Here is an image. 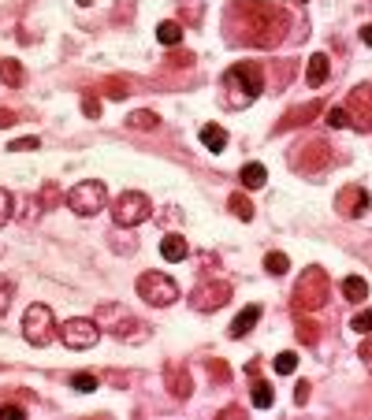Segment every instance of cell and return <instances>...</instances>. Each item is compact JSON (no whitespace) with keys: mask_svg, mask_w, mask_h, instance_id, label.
I'll return each mask as SVG.
<instances>
[{"mask_svg":"<svg viewBox=\"0 0 372 420\" xmlns=\"http://www.w3.org/2000/svg\"><path fill=\"white\" fill-rule=\"evenodd\" d=\"M287 26L290 15L272 0H231L228 4V30L257 49H276L287 38Z\"/></svg>","mask_w":372,"mask_h":420,"instance_id":"obj_1","label":"cell"},{"mask_svg":"<svg viewBox=\"0 0 372 420\" xmlns=\"http://www.w3.org/2000/svg\"><path fill=\"white\" fill-rule=\"evenodd\" d=\"M265 86V71L261 63H231L228 75H223V93H228V104L231 108H242V104H253Z\"/></svg>","mask_w":372,"mask_h":420,"instance_id":"obj_2","label":"cell"},{"mask_svg":"<svg viewBox=\"0 0 372 420\" xmlns=\"http://www.w3.org/2000/svg\"><path fill=\"white\" fill-rule=\"evenodd\" d=\"M331 298V279L324 268H305L302 279L294 283V309L298 313H316V309H324V301Z\"/></svg>","mask_w":372,"mask_h":420,"instance_id":"obj_3","label":"cell"},{"mask_svg":"<svg viewBox=\"0 0 372 420\" xmlns=\"http://www.w3.org/2000/svg\"><path fill=\"white\" fill-rule=\"evenodd\" d=\"M153 216V201L142 194V190H127L112 201V220L120 227H138Z\"/></svg>","mask_w":372,"mask_h":420,"instance_id":"obj_4","label":"cell"},{"mask_svg":"<svg viewBox=\"0 0 372 420\" xmlns=\"http://www.w3.org/2000/svg\"><path fill=\"white\" fill-rule=\"evenodd\" d=\"M67 205H71V212H78V216H97V212L108 205L105 182L89 179V182H78V186H71V190H67Z\"/></svg>","mask_w":372,"mask_h":420,"instance_id":"obj_5","label":"cell"},{"mask_svg":"<svg viewBox=\"0 0 372 420\" xmlns=\"http://www.w3.org/2000/svg\"><path fill=\"white\" fill-rule=\"evenodd\" d=\"M138 294L142 301H149V305H171V301H179V287L175 279L164 276V272H142L138 276Z\"/></svg>","mask_w":372,"mask_h":420,"instance_id":"obj_6","label":"cell"},{"mask_svg":"<svg viewBox=\"0 0 372 420\" xmlns=\"http://www.w3.org/2000/svg\"><path fill=\"white\" fill-rule=\"evenodd\" d=\"M52 331H56V320H52V309L49 305H30L23 313V335L30 346H49Z\"/></svg>","mask_w":372,"mask_h":420,"instance_id":"obj_7","label":"cell"},{"mask_svg":"<svg viewBox=\"0 0 372 420\" xmlns=\"http://www.w3.org/2000/svg\"><path fill=\"white\" fill-rule=\"evenodd\" d=\"M60 339L67 350H94L97 339H101V327H97V320H86V316H75V320L60 324L56 327Z\"/></svg>","mask_w":372,"mask_h":420,"instance_id":"obj_8","label":"cell"},{"mask_svg":"<svg viewBox=\"0 0 372 420\" xmlns=\"http://www.w3.org/2000/svg\"><path fill=\"white\" fill-rule=\"evenodd\" d=\"M290 164H294V171H320L331 164V145L324 138H313L305 145H298L294 157H290Z\"/></svg>","mask_w":372,"mask_h":420,"instance_id":"obj_9","label":"cell"},{"mask_svg":"<svg viewBox=\"0 0 372 420\" xmlns=\"http://www.w3.org/2000/svg\"><path fill=\"white\" fill-rule=\"evenodd\" d=\"M228 301H231V283H216V279L201 283V287L190 294V305H194L197 313H216V309H223Z\"/></svg>","mask_w":372,"mask_h":420,"instance_id":"obj_10","label":"cell"},{"mask_svg":"<svg viewBox=\"0 0 372 420\" xmlns=\"http://www.w3.org/2000/svg\"><path fill=\"white\" fill-rule=\"evenodd\" d=\"M347 115L358 131H372V86H358L347 97Z\"/></svg>","mask_w":372,"mask_h":420,"instance_id":"obj_11","label":"cell"},{"mask_svg":"<svg viewBox=\"0 0 372 420\" xmlns=\"http://www.w3.org/2000/svg\"><path fill=\"white\" fill-rule=\"evenodd\" d=\"M335 205H339L342 216L358 220V216H365V208H369V190L365 186H347L339 197H335Z\"/></svg>","mask_w":372,"mask_h":420,"instance_id":"obj_12","label":"cell"},{"mask_svg":"<svg viewBox=\"0 0 372 420\" xmlns=\"http://www.w3.org/2000/svg\"><path fill=\"white\" fill-rule=\"evenodd\" d=\"M164 387L175 398H190V395H194V379H190V372L179 361H168L164 364Z\"/></svg>","mask_w":372,"mask_h":420,"instance_id":"obj_13","label":"cell"},{"mask_svg":"<svg viewBox=\"0 0 372 420\" xmlns=\"http://www.w3.org/2000/svg\"><path fill=\"white\" fill-rule=\"evenodd\" d=\"M257 320H261V305H246V309H242V313L231 320V339H246Z\"/></svg>","mask_w":372,"mask_h":420,"instance_id":"obj_14","label":"cell"},{"mask_svg":"<svg viewBox=\"0 0 372 420\" xmlns=\"http://www.w3.org/2000/svg\"><path fill=\"white\" fill-rule=\"evenodd\" d=\"M328 75H331V63H328V56L324 52H316V56H309V67H305V82L316 89V86H324L328 82Z\"/></svg>","mask_w":372,"mask_h":420,"instance_id":"obj_15","label":"cell"},{"mask_svg":"<svg viewBox=\"0 0 372 420\" xmlns=\"http://www.w3.org/2000/svg\"><path fill=\"white\" fill-rule=\"evenodd\" d=\"M316 112H320V104H316V100H313V104H302V108H294V112H287L283 120L276 123V131H290V126H302V123H309Z\"/></svg>","mask_w":372,"mask_h":420,"instance_id":"obj_16","label":"cell"},{"mask_svg":"<svg viewBox=\"0 0 372 420\" xmlns=\"http://www.w3.org/2000/svg\"><path fill=\"white\" fill-rule=\"evenodd\" d=\"M186 253H190V245L183 234H168L164 242H160V257L171 261V264H179V261H186Z\"/></svg>","mask_w":372,"mask_h":420,"instance_id":"obj_17","label":"cell"},{"mask_svg":"<svg viewBox=\"0 0 372 420\" xmlns=\"http://www.w3.org/2000/svg\"><path fill=\"white\" fill-rule=\"evenodd\" d=\"M201 145L208 153H220L223 145H228V131H223V126H212V123L201 126Z\"/></svg>","mask_w":372,"mask_h":420,"instance_id":"obj_18","label":"cell"},{"mask_svg":"<svg viewBox=\"0 0 372 420\" xmlns=\"http://www.w3.org/2000/svg\"><path fill=\"white\" fill-rule=\"evenodd\" d=\"M23 63L19 60H0V82L4 86H23Z\"/></svg>","mask_w":372,"mask_h":420,"instance_id":"obj_19","label":"cell"},{"mask_svg":"<svg viewBox=\"0 0 372 420\" xmlns=\"http://www.w3.org/2000/svg\"><path fill=\"white\" fill-rule=\"evenodd\" d=\"M242 182H246V190H261L268 182L265 164H246V168H242Z\"/></svg>","mask_w":372,"mask_h":420,"instance_id":"obj_20","label":"cell"},{"mask_svg":"<svg viewBox=\"0 0 372 420\" xmlns=\"http://www.w3.org/2000/svg\"><path fill=\"white\" fill-rule=\"evenodd\" d=\"M157 41H160V45H168V49H175V45L183 41V26L171 23V19H168V23H160V26H157Z\"/></svg>","mask_w":372,"mask_h":420,"instance_id":"obj_21","label":"cell"},{"mask_svg":"<svg viewBox=\"0 0 372 420\" xmlns=\"http://www.w3.org/2000/svg\"><path fill=\"white\" fill-rule=\"evenodd\" d=\"M342 294H347L350 301H365L369 298V283L361 276H347L342 279Z\"/></svg>","mask_w":372,"mask_h":420,"instance_id":"obj_22","label":"cell"},{"mask_svg":"<svg viewBox=\"0 0 372 420\" xmlns=\"http://www.w3.org/2000/svg\"><path fill=\"white\" fill-rule=\"evenodd\" d=\"M287 268H290V257H287V253H279V250L265 253V272H268V276H283Z\"/></svg>","mask_w":372,"mask_h":420,"instance_id":"obj_23","label":"cell"},{"mask_svg":"<svg viewBox=\"0 0 372 420\" xmlns=\"http://www.w3.org/2000/svg\"><path fill=\"white\" fill-rule=\"evenodd\" d=\"M228 205H231V212L234 216H239V220H253V201L246 197V194H231V201H228Z\"/></svg>","mask_w":372,"mask_h":420,"instance_id":"obj_24","label":"cell"},{"mask_svg":"<svg viewBox=\"0 0 372 420\" xmlns=\"http://www.w3.org/2000/svg\"><path fill=\"white\" fill-rule=\"evenodd\" d=\"M127 123H131L134 131H153L160 120H157V112H145V108H142V112H131V115H127Z\"/></svg>","mask_w":372,"mask_h":420,"instance_id":"obj_25","label":"cell"},{"mask_svg":"<svg viewBox=\"0 0 372 420\" xmlns=\"http://www.w3.org/2000/svg\"><path fill=\"white\" fill-rule=\"evenodd\" d=\"M272 401H276L272 387L265 379H257V383H253V406H257V409H272Z\"/></svg>","mask_w":372,"mask_h":420,"instance_id":"obj_26","label":"cell"},{"mask_svg":"<svg viewBox=\"0 0 372 420\" xmlns=\"http://www.w3.org/2000/svg\"><path fill=\"white\" fill-rule=\"evenodd\" d=\"M316 339H320V327H316L313 320H298V342L313 346Z\"/></svg>","mask_w":372,"mask_h":420,"instance_id":"obj_27","label":"cell"},{"mask_svg":"<svg viewBox=\"0 0 372 420\" xmlns=\"http://www.w3.org/2000/svg\"><path fill=\"white\" fill-rule=\"evenodd\" d=\"M331 126V131H342V126H350V115H347V108H328V120H324Z\"/></svg>","mask_w":372,"mask_h":420,"instance_id":"obj_28","label":"cell"},{"mask_svg":"<svg viewBox=\"0 0 372 420\" xmlns=\"http://www.w3.org/2000/svg\"><path fill=\"white\" fill-rule=\"evenodd\" d=\"M350 327H353V331H361V335H372V309H361V313L350 320Z\"/></svg>","mask_w":372,"mask_h":420,"instance_id":"obj_29","label":"cell"},{"mask_svg":"<svg viewBox=\"0 0 372 420\" xmlns=\"http://www.w3.org/2000/svg\"><path fill=\"white\" fill-rule=\"evenodd\" d=\"M12 208H15V197L8 194L4 186H0V227H4L8 220H12Z\"/></svg>","mask_w":372,"mask_h":420,"instance_id":"obj_30","label":"cell"},{"mask_svg":"<svg viewBox=\"0 0 372 420\" xmlns=\"http://www.w3.org/2000/svg\"><path fill=\"white\" fill-rule=\"evenodd\" d=\"M71 387L83 390V395H89V390H97V376H89V372H78V376L71 379Z\"/></svg>","mask_w":372,"mask_h":420,"instance_id":"obj_31","label":"cell"},{"mask_svg":"<svg viewBox=\"0 0 372 420\" xmlns=\"http://www.w3.org/2000/svg\"><path fill=\"white\" fill-rule=\"evenodd\" d=\"M294 368H298V357H294V353H279V357H276V372H279V376H290Z\"/></svg>","mask_w":372,"mask_h":420,"instance_id":"obj_32","label":"cell"},{"mask_svg":"<svg viewBox=\"0 0 372 420\" xmlns=\"http://www.w3.org/2000/svg\"><path fill=\"white\" fill-rule=\"evenodd\" d=\"M83 115H89V120H101V100H97L94 93L83 97Z\"/></svg>","mask_w":372,"mask_h":420,"instance_id":"obj_33","label":"cell"},{"mask_svg":"<svg viewBox=\"0 0 372 420\" xmlns=\"http://www.w3.org/2000/svg\"><path fill=\"white\" fill-rule=\"evenodd\" d=\"M127 93H131V86H127L123 78H108V97H116V100H123Z\"/></svg>","mask_w":372,"mask_h":420,"instance_id":"obj_34","label":"cell"},{"mask_svg":"<svg viewBox=\"0 0 372 420\" xmlns=\"http://www.w3.org/2000/svg\"><path fill=\"white\" fill-rule=\"evenodd\" d=\"M208 376H212V379H220V383H228L231 372H228V364H223L220 357H216V361H208Z\"/></svg>","mask_w":372,"mask_h":420,"instance_id":"obj_35","label":"cell"},{"mask_svg":"<svg viewBox=\"0 0 372 420\" xmlns=\"http://www.w3.org/2000/svg\"><path fill=\"white\" fill-rule=\"evenodd\" d=\"M38 138H15V142H8V153H26V149H38Z\"/></svg>","mask_w":372,"mask_h":420,"instance_id":"obj_36","label":"cell"},{"mask_svg":"<svg viewBox=\"0 0 372 420\" xmlns=\"http://www.w3.org/2000/svg\"><path fill=\"white\" fill-rule=\"evenodd\" d=\"M60 201V194H56V186L52 182H45V190H41V208H52Z\"/></svg>","mask_w":372,"mask_h":420,"instance_id":"obj_37","label":"cell"},{"mask_svg":"<svg viewBox=\"0 0 372 420\" xmlns=\"http://www.w3.org/2000/svg\"><path fill=\"white\" fill-rule=\"evenodd\" d=\"M8 305H12V283L0 279V316L8 313Z\"/></svg>","mask_w":372,"mask_h":420,"instance_id":"obj_38","label":"cell"},{"mask_svg":"<svg viewBox=\"0 0 372 420\" xmlns=\"http://www.w3.org/2000/svg\"><path fill=\"white\" fill-rule=\"evenodd\" d=\"M23 409L19 406H0V420H19Z\"/></svg>","mask_w":372,"mask_h":420,"instance_id":"obj_39","label":"cell"},{"mask_svg":"<svg viewBox=\"0 0 372 420\" xmlns=\"http://www.w3.org/2000/svg\"><path fill=\"white\" fill-rule=\"evenodd\" d=\"M294 401H298V406L309 401V383H298V387H294Z\"/></svg>","mask_w":372,"mask_h":420,"instance_id":"obj_40","label":"cell"},{"mask_svg":"<svg viewBox=\"0 0 372 420\" xmlns=\"http://www.w3.org/2000/svg\"><path fill=\"white\" fill-rule=\"evenodd\" d=\"M15 123V112H4V108H0V126H12Z\"/></svg>","mask_w":372,"mask_h":420,"instance_id":"obj_41","label":"cell"},{"mask_svg":"<svg viewBox=\"0 0 372 420\" xmlns=\"http://www.w3.org/2000/svg\"><path fill=\"white\" fill-rule=\"evenodd\" d=\"M361 41L372 45V23H369V26H361Z\"/></svg>","mask_w":372,"mask_h":420,"instance_id":"obj_42","label":"cell"},{"mask_svg":"<svg viewBox=\"0 0 372 420\" xmlns=\"http://www.w3.org/2000/svg\"><path fill=\"white\" fill-rule=\"evenodd\" d=\"M78 4H94V0H78Z\"/></svg>","mask_w":372,"mask_h":420,"instance_id":"obj_43","label":"cell"},{"mask_svg":"<svg viewBox=\"0 0 372 420\" xmlns=\"http://www.w3.org/2000/svg\"><path fill=\"white\" fill-rule=\"evenodd\" d=\"M294 4H305V0H294Z\"/></svg>","mask_w":372,"mask_h":420,"instance_id":"obj_44","label":"cell"}]
</instances>
